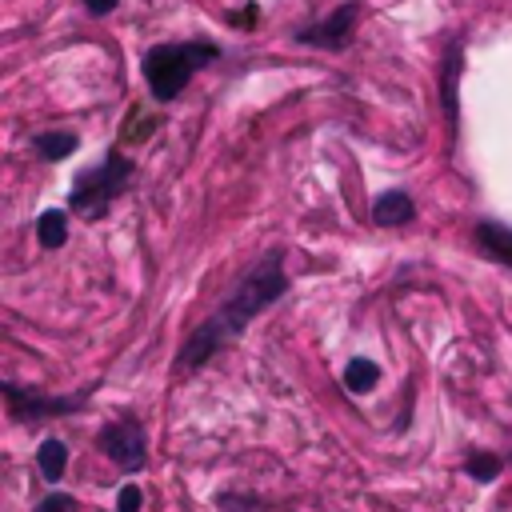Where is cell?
Returning a JSON list of instances; mask_svg holds the SVG:
<instances>
[{
    "mask_svg": "<svg viewBox=\"0 0 512 512\" xmlns=\"http://www.w3.org/2000/svg\"><path fill=\"white\" fill-rule=\"evenodd\" d=\"M288 292V272H284V248H268L264 256H256L240 280L232 284V292L188 332V340L176 352V368L180 372H196L204 368L220 348H228L264 308H272L280 296Z\"/></svg>",
    "mask_w": 512,
    "mask_h": 512,
    "instance_id": "6da1fadb",
    "label": "cell"
},
{
    "mask_svg": "<svg viewBox=\"0 0 512 512\" xmlns=\"http://www.w3.org/2000/svg\"><path fill=\"white\" fill-rule=\"evenodd\" d=\"M220 56V48L212 40H188V44H156L144 52L140 68L148 80V92L156 100H176L184 92V84L192 80L196 68L212 64Z\"/></svg>",
    "mask_w": 512,
    "mask_h": 512,
    "instance_id": "7a4b0ae2",
    "label": "cell"
},
{
    "mask_svg": "<svg viewBox=\"0 0 512 512\" xmlns=\"http://www.w3.org/2000/svg\"><path fill=\"white\" fill-rule=\"evenodd\" d=\"M132 172H136V164L120 148H108L100 164H92V168H84L76 176V184L68 192V208L80 212V216H88V220L92 216H104L108 204L132 184Z\"/></svg>",
    "mask_w": 512,
    "mask_h": 512,
    "instance_id": "3957f363",
    "label": "cell"
},
{
    "mask_svg": "<svg viewBox=\"0 0 512 512\" xmlns=\"http://www.w3.org/2000/svg\"><path fill=\"white\" fill-rule=\"evenodd\" d=\"M100 448H104V456H108L116 468H124V472H140V468L148 464V436H144V428H140L136 416L112 420V424L100 432Z\"/></svg>",
    "mask_w": 512,
    "mask_h": 512,
    "instance_id": "277c9868",
    "label": "cell"
},
{
    "mask_svg": "<svg viewBox=\"0 0 512 512\" xmlns=\"http://www.w3.org/2000/svg\"><path fill=\"white\" fill-rule=\"evenodd\" d=\"M4 404L12 420H44V416H68V412H84L92 388L76 392V396H40V392H24L16 384H4Z\"/></svg>",
    "mask_w": 512,
    "mask_h": 512,
    "instance_id": "5b68a950",
    "label": "cell"
},
{
    "mask_svg": "<svg viewBox=\"0 0 512 512\" xmlns=\"http://www.w3.org/2000/svg\"><path fill=\"white\" fill-rule=\"evenodd\" d=\"M356 16H360V0H344L332 16H324V20H316V24H304V28H296L292 36H296L300 44H316V48L340 52V48L348 44V32H352Z\"/></svg>",
    "mask_w": 512,
    "mask_h": 512,
    "instance_id": "8992f818",
    "label": "cell"
},
{
    "mask_svg": "<svg viewBox=\"0 0 512 512\" xmlns=\"http://www.w3.org/2000/svg\"><path fill=\"white\" fill-rule=\"evenodd\" d=\"M472 240H476V248H480L488 260L512 268V228H508V224H500V220H480V224L472 228Z\"/></svg>",
    "mask_w": 512,
    "mask_h": 512,
    "instance_id": "52a82bcc",
    "label": "cell"
},
{
    "mask_svg": "<svg viewBox=\"0 0 512 512\" xmlns=\"http://www.w3.org/2000/svg\"><path fill=\"white\" fill-rule=\"evenodd\" d=\"M460 64H464V52L452 40L448 56H444V84H440V100H444V116H448L452 136H456V120H460Z\"/></svg>",
    "mask_w": 512,
    "mask_h": 512,
    "instance_id": "ba28073f",
    "label": "cell"
},
{
    "mask_svg": "<svg viewBox=\"0 0 512 512\" xmlns=\"http://www.w3.org/2000/svg\"><path fill=\"white\" fill-rule=\"evenodd\" d=\"M412 216H416V204H412V196H408L404 188L380 192V196L372 200V220H376L380 228H396V224H408Z\"/></svg>",
    "mask_w": 512,
    "mask_h": 512,
    "instance_id": "9c48e42d",
    "label": "cell"
},
{
    "mask_svg": "<svg viewBox=\"0 0 512 512\" xmlns=\"http://www.w3.org/2000/svg\"><path fill=\"white\" fill-rule=\"evenodd\" d=\"M36 468H40V476H44L48 484H56V480L64 476V468H68V444H64L60 436L40 440V448H36Z\"/></svg>",
    "mask_w": 512,
    "mask_h": 512,
    "instance_id": "30bf717a",
    "label": "cell"
},
{
    "mask_svg": "<svg viewBox=\"0 0 512 512\" xmlns=\"http://www.w3.org/2000/svg\"><path fill=\"white\" fill-rule=\"evenodd\" d=\"M156 112H148L144 104H132L128 108V116L120 120V136H116V144H140V140H148L152 132H156Z\"/></svg>",
    "mask_w": 512,
    "mask_h": 512,
    "instance_id": "8fae6325",
    "label": "cell"
},
{
    "mask_svg": "<svg viewBox=\"0 0 512 512\" xmlns=\"http://www.w3.org/2000/svg\"><path fill=\"white\" fill-rule=\"evenodd\" d=\"M36 240L44 248H60L68 240V212L64 208H44L36 216Z\"/></svg>",
    "mask_w": 512,
    "mask_h": 512,
    "instance_id": "7c38bea8",
    "label": "cell"
},
{
    "mask_svg": "<svg viewBox=\"0 0 512 512\" xmlns=\"http://www.w3.org/2000/svg\"><path fill=\"white\" fill-rule=\"evenodd\" d=\"M76 132H40V136H32V148H36V156L40 160H64V156H72L76 152Z\"/></svg>",
    "mask_w": 512,
    "mask_h": 512,
    "instance_id": "4fadbf2b",
    "label": "cell"
},
{
    "mask_svg": "<svg viewBox=\"0 0 512 512\" xmlns=\"http://www.w3.org/2000/svg\"><path fill=\"white\" fill-rule=\"evenodd\" d=\"M376 380H380V368H376L368 356H352V360L344 364V388H348V392L364 396V392L376 388Z\"/></svg>",
    "mask_w": 512,
    "mask_h": 512,
    "instance_id": "5bb4252c",
    "label": "cell"
},
{
    "mask_svg": "<svg viewBox=\"0 0 512 512\" xmlns=\"http://www.w3.org/2000/svg\"><path fill=\"white\" fill-rule=\"evenodd\" d=\"M468 476H472V480H496V476H500V460H496L492 452L468 456Z\"/></svg>",
    "mask_w": 512,
    "mask_h": 512,
    "instance_id": "9a60e30c",
    "label": "cell"
},
{
    "mask_svg": "<svg viewBox=\"0 0 512 512\" xmlns=\"http://www.w3.org/2000/svg\"><path fill=\"white\" fill-rule=\"evenodd\" d=\"M140 504H144L140 484H124V488L116 492V512H140Z\"/></svg>",
    "mask_w": 512,
    "mask_h": 512,
    "instance_id": "2e32d148",
    "label": "cell"
},
{
    "mask_svg": "<svg viewBox=\"0 0 512 512\" xmlns=\"http://www.w3.org/2000/svg\"><path fill=\"white\" fill-rule=\"evenodd\" d=\"M32 512H72V496H64V492H52V496H44Z\"/></svg>",
    "mask_w": 512,
    "mask_h": 512,
    "instance_id": "e0dca14e",
    "label": "cell"
},
{
    "mask_svg": "<svg viewBox=\"0 0 512 512\" xmlns=\"http://www.w3.org/2000/svg\"><path fill=\"white\" fill-rule=\"evenodd\" d=\"M84 8H88L92 16H108V12L116 8V0H84Z\"/></svg>",
    "mask_w": 512,
    "mask_h": 512,
    "instance_id": "ac0fdd59",
    "label": "cell"
}]
</instances>
